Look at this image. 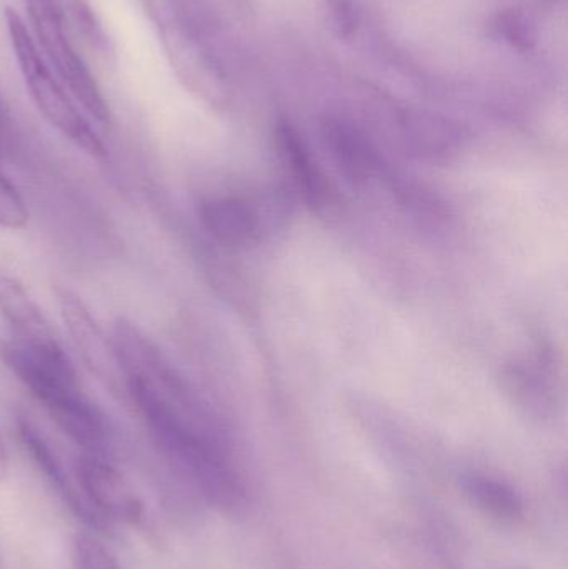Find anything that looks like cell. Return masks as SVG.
Listing matches in <instances>:
<instances>
[{
  "label": "cell",
  "mask_w": 568,
  "mask_h": 569,
  "mask_svg": "<svg viewBox=\"0 0 568 569\" xmlns=\"http://www.w3.org/2000/svg\"><path fill=\"white\" fill-rule=\"evenodd\" d=\"M0 357L10 373L36 398L53 423L82 450L112 455V431L99 405L86 393L59 338L7 337Z\"/></svg>",
  "instance_id": "6da1fadb"
},
{
  "label": "cell",
  "mask_w": 568,
  "mask_h": 569,
  "mask_svg": "<svg viewBox=\"0 0 568 569\" xmlns=\"http://www.w3.org/2000/svg\"><path fill=\"white\" fill-rule=\"evenodd\" d=\"M180 82L207 102L223 99V70L196 0H140Z\"/></svg>",
  "instance_id": "7a4b0ae2"
},
{
  "label": "cell",
  "mask_w": 568,
  "mask_h": 569,
  "mask_svg": "<svg viewBox=\"0 0 568 569\" xmlns=\"http://www.w3.org/2000/svg\"><path fill=\"white\" fill-rule=\"evenodd\" d=\"M6 23L13 56L19 62L20 73L37 110L77 149L92 159L106 160L109 156L106 143L93 130L86 113L80 112L79 103L73 100L59 77L53 76L43 56H40V49L22 17L16 10L7 9Z\"/></svg>",
  "instance_id": "3957f363"
},
{
  "label": "cell",
  "mask_w": 568,
  "mask_h": 569,
  "mask_svg": "<svg viewBox=\"0 0 568 569\" xmlns=\"http://www.w3.org/2000/svg\"><path fill=\"white\" fill-rule=\"evenodd\" d=\"M26 7L33 40L56 69L60 82L87 116L100 123L109 122V103L67 33L62 0H26Z\"/></svg>",
  "instance_id": "277c9868"
},
{
  "label": "cell",
  "mask_w": 568,
  "mask_h": 569,
  "mask_svg": "<svg viewBox=\"0 0 568 569\" xmlns=\"http://www.w3.org/2000/svg\"><path fill=\"white\" fill-rule=\"evenodd\" d=\"M60 317L87 370L112 393L126 397V380L112 337L103 331L79 293L69 287L53 290Z\"/></svg>",
  "instance_id": "5b68a950"
},
{
  "label": "cell",
  "mask_w": 568,
  "mask_h": 569,
  "mask_svg": "<svg viewBox=\"0 0 568 569\" xmlns=\"http://www.w3.org/2000/svg\"><path fill=\"white\" fill-rule=\"evenodd\" d=\"M76 478L87 503L107 523L117 521L139 527L146 520L142 498L107 458L80 455Z\"/></svg>",
  "instance_id": "8992f818"
},
{
  "label": "cell",
  "mask_w": 568,
  "mask_h": 569,
  "mask_svg": "<svg viewBox=\"0 0 568 569\" xmlns=\"http://www.w3.org/2000/svg\"><path fill=\"white\" fill-rule=\"evenodd\" d=\"M17 433H19L20 443L26 448L27 453L30 455L40 473L46 477L49 487L56 491L60 501L76 515L77 520L82 521L83 525L92 528V530L107 531L109 523L87 503L79 485H77V480H70L62 460L53 451V448L50 447L46 437L40 433L39 428L32 421L20 418L17 421Z\"/></svg>",
  "instance_id": "52a82bcc"
},
{
  "label": "cell",
  "mask_w": 568,
  "mask_h": 569,
  "mask_svg": "<svg viewBox=\"0 0 568 569\" xmlns=\"http://www.w3.org/2000/svg\"><path fill=\"white\" fill-rule=\"evenodd\" d=\"M203 230L226 247H246L259 239L260 222L252 203L240 197H209L199 206Z\"/></svg>",
  "instance_id": "ba28073f"
},
{
  "label": "cell",
  "mask_w": 568,
  "mask_h": 569,
  "mask_svg": "<svg viewBox=\"0 0 568 569\" xmlns=\"http://www.w3.org/2000/svg\"><path fill=\"white\" fill-rule=\"evenodd\" d=\"M0 313L9 325L12 337L43 338L56 335L26 284L9 273H0Z\"/></svg>",
  "instance_id": "9c48e42d"
},
{
  "label": "cell",
  "mask_w": 568,
  "mask_h": 569,
  "mask_svg": "<svg viewBox=\"0 0 568 569\" xmlns=\"http://www.w3.org/2000/svg\"><path fill=\"white\" fill-rule=\"evenodd\" d=\"M467 500L487 517L502 523H516L526 515L520 495L510 485L484 473H467L462 480Z\"/></svg>",
  "instance_id": "30bf717a"
},
{
  "label": "cell",
  "mask_w": 568,
  "mask_h": 569,
  "mask_svg": "<svg viewBox=\"0 0 568 569\" xmlns=\"http://www.w3.org/2000/svg\"><path fill=\"white\" fill-rule=\"evenodd\" d=\"M279 142L287 166L292 170L293 180L307 202L312 207H319V209L329 207V203L332 202V190H330L326 177L313 166L299 136L290 127H282L279 130Z\"/></svg>",
  "instance_id": "8fae6325"
},
{
  "label": "cell",
  "mask_w": 568,
  "mask_h": 569,
  "mask_svg": "<svg viewBox=\"0 0 568 569\" xmlns=\"http://www.w3.org/2000/svg\"><path fill=\"white\" fill-rule=\"evenodd\" d=\"M326 139L333 159L350 180L363 182L369 179L373 166L372 157L362 140L357 139L340 123H329L326 127Z\"/></svg>",
  "instance_id": "7c38bea8"
},
{
  "label": "cell",
  "mask_w": 568,
  "mask_h": 569,
  "mask_svg": "<svg viewBox=\"0 0 568 569\" xmlns=\"http://www.w3.org/2000/svg\"><path fill=\"white\" fill-rule=\"evenodd\" d=\"M66 7L72 17L73 27L83 40L90 43V47H93L100 56L109 57L113 52L112 42L90 3L87 0H66Z\"/></svg>",
  "instance_id": "4fadbf2b"
},
{
  "label": "cell",
  "mask_w": 568,
  "mask_h": 569,
  "mask_svg": "<svg viewBox=\"0 0 568 569\" xmlns=\"http://www.w3.org/2000/svg\"><path fill=\"white\" fill-rule=\"evenodd\" d=\"M30 212L16 183L0 172V229L23 230L29 226Z\"/></svg>",
  "instance_id": "5bb4252c"
},
{
  "label": "cell",
  "mask_w": 568,
  "mask_h": 569,
  "mask_svg": "<svg viewBox=\"0 0 568 569\" xmlns=\"http://www.w3.org/2000/svg\"><path fill=\"white\" fill-rule=\"evenodd\" d=\"M76 569H122L112 551L92 535H79L73 543Z\"/></svg>",
  "instance_id": "9a60e30c"
},
{
  "label": "cell",
  "mask_w": 568,
  "mask_h": 569,
  "mask_svg": "<svg viewBox=\"0 0 568 569\" xmlns=\"http://www.w3.org/2000/svg\"><path fill=\"white\" fill-rule=\"evenodd\" d=\"M16 150V129L9 109L0 97V159H9Z\"/></svg>",
  "instance_id": "2e32d148"
},
{
  "label": "cell",
  "mask_w": 568,
  "mask_h": 569,
  "mask_svg": "<svg viewBox=\"0 0 568 569\" xmlns=\"http://www.w3.org/2000/svg\"><path fill=\"white\" fill-rule=\"evenodd\" d=\"M9 473V455H7L6 443L0 437V481Z\"/></svg>",
  "instance_id": "e0dca14e"
}]
</instances>
